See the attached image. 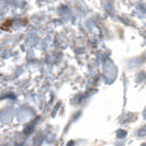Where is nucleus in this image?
Instances as JSON below:
<instances>
[{
  "label": "nucleus",
  "mask_w": 146,
  "mask_h": 146,
  "mask_svg": "<svg viewBox=\"0 0 146 146\" xmlns=\"http://www.w3.org/2000/svg\"><path fill=\"white\" fill-rule=\"evenodd\" d=\"M126 131H124V130H119V131L117 132V139H124L125 136H126Z\"/></svg>",
  "instance_id": "1"
},
{
  "label": "nucleus",
  "mask_w": 146,
  "mask_h": 146,
  "mask_svg": "<svg viewBox=\"0 0 146 146\" xmlns=\"http://www.w3.org/2000/svg\"><path fill=\"white\" fill-rule=\"evenodd\" d=\"M139 136H144V135H146V126H144V127H142V129L139 130Z\"/></svg>",
  "instance_id": "2"
},
{
  "label": "nucleus",
  "mask_w": 146,
  "mask_h": 146,
  "mask_svg": "<svg viewBox=\"0 0 146 146\" xmlns=\"http://www.w3.org/2000/svg\"><path fill=\"white\" fill-rule=\"evenodd\" d=\"M143 117H144V119H146V108H145V110L143 111Z\"/></svg>",
  "instance_id": "3"
},
{
  "label": "nucleus",
  "mask_w": 146,
  "mask_h": 146,
  "mask_svg": "<svg viewBox=\"0 0 146 146\" xmlns=\"http://www.w3.org/2000/svg\"><path fill=\"white\" fill-rule=\"evenodd\" d=\"M141 146H146V143H144V144H142Z\"/></svg>",
  "instance_id": "4"
}]
</instances>
